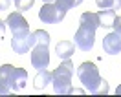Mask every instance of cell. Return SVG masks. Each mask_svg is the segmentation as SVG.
I'll return each instance as SVG.
<instances>
[{
	"label": "cell",
	"instance_id": "18",
	"mask_svg": "<svg viewBox=\"0 0 121 97\" xmlns=\"http://www.w3.org/2000/svg\"><path fill=\"white\" fill-rule=\"evenodd\" d=\"M6 28H8V24H6V20H0V40L4 38V33H6Z\"/></svg>",
	"mask_w": 121,
	"mask_h": 97
},
{
	"label": "cell",
	"instance_id": "1",
	"mask_svg": "<svg viewBox=\"0 0 121 97\" xmlns=\"http://www.w3.org/2000/svg\"><path fill=\"white\" fill-rule=\"evenodd\" d=\"M99 28L97 13L86 11L79 18V30L75 33V46L81 51H90L95 42V30Z\"/></svg>",
	"mask_w": 121,
	"mask_h": 97
},
{
	"label": "cell",
	"instance_id": "11",
	"mask_svg": "<svg viewBox=\"0 0 121 97\" xmlns=\"http://www.w3.org/2000/svg\"><path fill=\"white\" fill-rule=\"evenodd\" d=\"M97 18H99V28H112L114 26V20H116V11L114 9H101L97 11Z\"/></svg>",
	"mask_w": 121,
	"mask_h": 97
},
{
	"label": "cell",
	"instance_id": "13",
	"mask_svg": "<svg viewBox=\"0 0 121 97\" xmlns=\"http://www.w3.org/2000/svg\"><path fill=\"white\" fill-rule=\"evenodd\" d=\"M95 4L101 9H119L121 8V0H95Z\"/></svg>",
	"mask_w": 121,
	"mask_h": 97
},
{
	"label": "cell",
	"instance_id": "16",
	"mask_svg": "<svg viewBox=\"0 0 121 97\" xmlns=\"http://www.w3.org/2000/svg\"><path fill=\"white\" fill-rule=\"evenodd\" d=\"M112 28H114V31H116V33H121V17H116Z\"/></svg>",
	"mask_w": 121,
	"mask_h": 97
},
{
	"label": "cell",
	"instance_id": "5",
	"mask_svg": "<svg viewBox=\"0 0 121 97\" xmlns=\"http://www.w3.org/2000/svg\"><path fill=\"white\" fill-rule=\"evenodd\" d=\"M31 46H35V38H33V33H30V30L13 33V38H11V48H13V51H15V53H18V55L28 53Z\"/></svg>",
	"mask_w": 121,
	"mask_h": 97
},
{
	"label": "cell",
	"instance_id": "10",
	"mask_svg": "<svg viewBox=\"0 0 121 97\" xmlns=\"http://www.w3.org/2000/svg\"><path fill=\"white\" fill-rule=\"evenodd\" d=\"M73 53H75V46H73V42H70V40H60L55 46V55L60 60H68Z\"/></svg>",
	"mask_w": 121,
	"mask_h": 97
},
{
	"label": "cell",
	"instance_id": "14",
	"mask_svg": "<svg viewBox=\"0 0 121 97\" xmlns=\"http://www.w3.org/2000/svg\"><path fill=\"white\" fill-rule=\"evenodd\" d=\"M83 0H55V6L60 9H64V11H68V9L75 8V6H79Z\"/></svg>",
	"mask_w": 121,
	"mask_h": 97
},
{
	"label": "cell",
	"instance_id": "8",
	"mask_svg": "<svg viewBox=\"0 0 121 97\" xmlns=\"http://www.w3.org/2000/svg\"><path fill=\"white\" fill-rule=\"evenodd\" d=\"M103 50L108 55H117L121 51V33L112 31V33L105 35V38H103Z\"/></svg>",
	"mask_w": 121,
	"mask_h": 97
},
{
	"label": "cell",
	"instance_id": "15",
	"mask_svg": "<svg viewBox=\"0 0 121 97\" xmlns=\"http://www.w3.org/2000/svg\"><path fill=\"white\" fill-rule=\"evenodd\" d=\"M13 4H15V8L22 13V11H28V9L33 8L35 0H13Z\"/></svg>",
	"mask_w": 121,
	"mask_h": 97
},
{
	"label": "cell",
	"instance_id": "19",
	"mask_svg": "<svg viewBox=\"0 0 121 97\" xmlns=\"http://www.w3.org/2000/svg\"><path fill=\"white\" fill-rule=\"evenodd\" d=\"M44 2H55V0H44Z\"/></svg>",
	"mask_w": 121,
	"mask_h": 97
},
{
	"label": "cell",
	"instance_id": "12",
	"mask_svg": "<svg viewBox=\"0 0 121 97\" xmlns=\"http://www.w3.org/2000/svg\"><path fill=\"white\" fill-rule=\"evenodd\" d=\"M50 82H52V72H48V70H39L37 77L33 79V86L37 90H44Z\"/></svg>",
	"mask_w": 121,
	"mask_h": 97
},
{
	"label": "cell",
	"instance_id": "7",
	"mask_svg": "<svg viewBox=\"0 0 121 97\" xmlns=\"http://www.w3.org/2000/svg\"><path fill=\"white\" fill-rule=\"evenodd\" d=\"M50 64V51H48V44L44 42H37L31 50V66L37 70H46Z\"/></svg>",
	"mask_w": 121,
	"mask_h": 97
},
{
	"label": "cell",
	"instance_id": "4",
	"mask_svg": "<svg viewBox=\"0 0 121 97\" xmlns=\"http://www.w3.org/2000/svg\"><path fill=\"white\" fill-rule=\"evenodd\" d=\"M73 72H75V68H73V64L70 62V59L64 60V62H60L59 66L52 72V84H53L55 93L68 95V93L73 92V88H72V77H73Z\"/></svg>",
	"mask_w": 121,
	"mask_h": 97
},
{
	"label": "cell",
	"instance_id": "2",
	"mask_svg": "<svg viewBox=\"0 0 121 97\" xmlns=\"http://www.w3.org/2000/svg\"><path fill=\"white\" fill-rule=\"evenodd\" d=\"M77 77L83 82L86 92H90L94 95H106L108 93V84H106V81L101 79L99 70L94 62H83L77 68Z\"/></svg>",
	"mask_w": 121,
	"mask_h": 97
},
{
	"label": "cell",
	"instance_id": "6",
	"mask_svg": "<svg viewBox=\"0 0 121 97\" xmlns=\"http://www.w3.org/2000/svg\"><path fill=\"white\" fill-rule=\"evenodd\" d=\"M64 15H66V11L57 8L52 2H46L44 6L40 8V11H39V18L44 24H59L64 18Z\"/></svg>",
	"mask_w": 121,
	"mask_h": 97
},
{
	"label": "cell",
	"instance_id": "9",
	"mask_svg": "<svg viewBox=\"0 0 121 97\" xmlns=\"http://www.w3.org/2000/svg\"><path fill=\"white\" fill-rule=\"evenodd\" d=\"M6 24H8V28L11 30V33H18V31H26L30 30V26H28V20L22 17V13L20 11H15V13H9L8 20H6Z\"/></svg>",
	"mask_w": 121,
	"mask_h": 97
},
{
	"label": "cell",
	"instance_id": "17",
	"mask_svg": "<svg viewBox=\"0 0 121 97\" xmlns=\"http://www.w3.org/2000/svg\"><path fill=\"white\" fill-rule=\"evenodd\" d=\"M11 2H13V0H0V11H6V9H9Z\"/></svg>",
	"mask_w": 121,
	"mask_h": 97
},
{
	"label": "cell",
	"instance_id": "3",
	"mask_svg": "<svg viewBox=\"0 0 121 97\" xmlns=\"http://www.w3.org/2000/svg\"><path fill=\"white\" fill-rule=\"evenodd\" d=\"M28 82V72L24 68H15L11 64L0 66V95L24 90Z\"/></svg>",
	"mask_w": 121,
	"mask_h": 97
}]
</instances>
